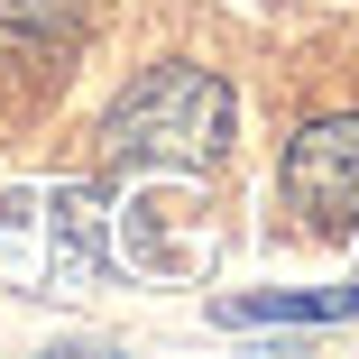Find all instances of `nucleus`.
I'll return each mask as SVG.
<instances>
[{"mask_svg": "<svg viewBox=\"0 0 359 359\" xmlns=\"http://www.w3.org/2000/svg\"><path fill=\"white\" fill-rule=\"evenodd\" d=\"M332 313H359V295L341 285V295H267V304H231V323H332Z\"/></svg>", "mask_w": 359, "mask_h": 359, "instance_id": "nucleus-3", "label": "nucleus"}, {"mask_svg": "<svg viewBox=\"0 0 359 359\" xmlns=\"http://www.w3.org/2000/svg\"><path fill=\"white\" fill-rule=\"evenodd\" d=\"M231 148V83L203 65H157L138 74L111 120H102V157L111 166H212Z\"/></svg>", "mask_w": 359, "mask_h": 359, "instance_id": "nucleus-1", "label": "nucleus"}, {"mask_svg": "<svg viewBox=\"0 0 359 359\" xmlns=\"http://www.w3.org/2000/svg\"><path fill=\"white\" fill-rule=\"evenodd\" d=\"M74 19H83V0H0V28H19V37H55Z\"/></svg>", "mask_w": 359, "mask_h": 359, "instance_id": "nucleus-4", "label": "nucleus"}, {"mask_svg": "<svg viewBox=\"0 0 359 359\" xmlns=\"http://www.w3.org/2000/svg\"><path fill=\"white\" fill-rule=\"evenodd\" d=\"M285 194H295L313 240H350L359 231V120H313L285 148Z\"/></svg>", "mask_w": 359, "mask_h": 359, "instance_id": "nucleus-2", "label": "nucleus"}]
</instances>
